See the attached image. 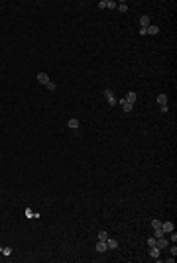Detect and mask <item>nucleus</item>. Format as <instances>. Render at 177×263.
<instances>
[{"mask_svg": "<svg viewBox=\"0 0 177 263\" xmlns=\"http://www.w3.org/2000/svg\"><path fill=\"white\" fill-rule=\"evenodd\" d=\"M104 96H106V100H108V104H110V106H114V104H116V98L112 96V92H110V90H104Z\"/></svg>", "mask_w": 177, "mask_h": 263, "instance_id": "obj_6", "label": "nucleus"}, {"mask_svg": "<svg viewBox=\"0 0 177 263\" xmlns=\"http://www.w3.org/2000/svg\"><path fill=\"white\" fill-rule=\"evenodd\" d=\"M155 246L160 247V249H165V247L169 246V241H167L165 236H163V238H157V240H155Z\"/></svg>", "mask_w": 177, "mask_h": 263, "instance_id": "obj_3", "label": "nucleus"}, {"mask_svg": "<svg viewBox=\"0 0 177 263\" xmlns=\"http://www.w3.org/2000/svg\"><path fill=\"white\" fill-rule=\"evenodd\" d=\"M146 241H148V246H149V247H152V246H155V238H154V236H152V238H148Z\"/></svg>", "mask_w": 177, "mask_h": 263, "instance_id": "obj_20", "label": "nucleus"}, {"mask_svg": "<svg viewBox=\"0 0 177 263\" xmlns=\"http://www.w3.org/2000/svg\"><path fill=\"white\" fill-rule=\"evenodd\" d=\"M106 246H108V249H116V247H118V240L108 238V240H106Z\"/></svg>", "mask_w": 177, "mask_h": 263, "instance_id": "obj_10", "label": "nucleus"}, {"mask_svg": "<svg viewBox=\"0 0 177 263\" xmlns=\"http://www.w3.org/2000/svg\"><path fill=\"white\" fill-rule=\"evenodd\" d=\"M163 236H165V234H163L161 228H154V238H155V240H157V238H163Z\"/></svg>", "mask_w": 177, "mask_h": 263, "instance_id": "obj_14", "label": "nucleus"}, {"mask_svg": "<svg viewBox=\"0 0 177 263\" xmlns=\"http://www.w3.org/2000/svg\"><path fill=\"white\" fill-rule=\"evenodd\" d=\"M157 104H160V106L167 104V96H165V94H157Z\"/></svg>", "mask_w": 177, "mask_h": 263, "instance_id": "obj_13", "label": "nucleus"}, {"mask_svg": "<svg viewBox=\"0 0 177 263\" xmlns=\"http://www.w3.org/2000/svg\"><path fill=\"white\" fill-rule=\"evenodd\" d=\"M67 126L71 128V130H79V120L77 118H71V120L67 122Z\"/></svg>", "mask_w": 177, "mask_h": 263, "instance_id": "obj_9", "label": "nucleus"}, {"mask_svg": "<svg viewBox=\"0 0 177 263\" xmlns=\"http://www.w3.org/2000/svg\"><path fill=\"white\" fill-rule=\"evenodd\" d=\"M45 87H47V90H55V82H47V85H45Z\"/></svg>", "mask_w": 177, "mask_h": 263, "instance_id": "obj_21", "label": "nucleus"}, {"mask_svg": "<svg viewBox=\"0 0 177 263\" xmlns=\"http://www.w3.org/2000/svg\"><path fill=\"white\" fill-rule=\"evenodd\" d=\"M0 253H4L6 257H8V255H12V247H2V249H0Z\"/></svg>", "mask_w": 177, "mask_h": 263, "instance_id": "obj_18", "label": "nucleus"}, {"mask_svg": "<svg viewBox=\"0 0 177 263\" xmlns=\"http://www.w3.org/2000/svg\"><path fill=\"white\" fill-rule=\"evenodd\" d=\"M136 98H138V94H136V92H128L124 100H126V102H130V104H134V102H136Z\"/></svg>", "mask_w": 177, "mask_h": 263, "instance_id": "obj_8", "label": "nucleus"}, {"mask_svg": "<svg viewBox=\"0 0 177 263\" xmlns=\"http://www.w3.org/2000/svg\"><path fill=\"white\" fill-rule=\"evenodd\" d=\"M116 6H118V2H114V0H106V8H110L112 10V8H116Z\"/></svg>", "mask_w": 177, "mask_h": 263, "instance_id": "obj_17", "label": "nucleus"}, {"mask_svg": "<svg viewBox=\"0 0 177 263\" xmlns=\"http://www.w3.org/2000/svg\"><path fill=\"white\" fill-rule=\"evenodd\" d=\"M149 24H152L149 22V16H142L140 18V27H148Z\"/></svg>", "mask_w": 177, "mask_h": 263, "instance_id": "obj_12", "label": "nucleus"}, {"mask_svg": "<svg viewBox=\"0 0 177 263\" xmlns=\"http://www.w3.org/2000/svg\"><path fill=\"white\" fill-rule=\"evenodd\" d=\"M161 230H163V234H171L173 232V222H161Z\"/></svg>", "mask_w": 177, "mask_h": 263, "instance_id": "obj_2", "label": "nucleus"}, {"mask_svg": "<svg viewBox=\"0 0 177 263\" xmlns=\"http://www.w3.org/2000/svg\"><path fill=\"white\" fill-rule=\"evenodd\" d=\"M38 81L41 82V85H47V82H49V77H47L45 73H38Z\"/></svg>", "mask_w": 177, "mask_h": 263, "instance_id": "obj_11", "label": "nucleus"}, {"mask_svg": "<svg viewBox=\"0 0 177 263\" xmlns=\"http://www.w3.org/2000/svg\"><path fill=\"white\" fill-rule=\"evenodd\" d=\"M160 251H161V249H160L157 246H152V247H149V257L160 259Z\"/></svg>", "mask_w": 177, "mask_h": 263, "instance_id": "obj_4", "label": "nucleus"}, {"mask_svg": "<svg viewBox=\"0 0 177 263\" xmlns=\"http://www.w3.org/2000/svg\"><path fill=\"white\" fill-rule=\"evenodd\" d=\"M169 251H171V255L175 257V255H177V247H175V246H171V247H169Z\"/></svg>", "mask_w": 177, "mask_h": 263, "instance_id": "obj_22", "label": "nucleus"}, {"mask_svg": "<svg viewBox=\"0 0 177 263\" xmlns=\"http://www.w3.org/2000/svg\"><path fill=\"white\" fill-rule=\"evenodd\" d=\"M120 106H122V110H124V112H130V110L134 108V104H130V102H126V100H124V98L120 100Z\"/></svg>", "mask_w": 177, "mask_h": 263, "instance_id": "obj_7", "label": "nucleus"}, {"mask_svg": "<svg viewBox=\"0 0 177 263\" xmlns=\"http://www.w3.org/2000/svg\"><path fill=\"white\" fill-rule=\"evenodd\" d=\"M106 249H108V246H106V241H96V251H99V253H104L106 251Z\"/></svg>", "mask_w": 177, "mask_h": 263, "instance_id": "obj_5", "label": "nucleus"}, {"mask_svg": "<svg viewBox=\"0 0 177 263\" xmlns=\"http://www.w3.org/2000/svg\"><path fill=\"white\" fill-rule=\"evenodd\" d=\"M108 238H110V236H108V232H104V230L99 232V240H100V241H106Z\"/></svg>", "mask_w": 177, "mask_h": 263, "instance_id": "obj_15", "label": "nucleus"}, {"mask_svg": "<svg viewBox=\"0 0 177 263\" xmlns=\"http://www.w3.org/2000/svg\"><path fill=\"white\" fill-rule=\"evenodd\" d=\"M152 228H161V222L160 220H152Z\"/></svg>", "mask_w": 177, "mask_h": 263, "instance_id": "obj_19", "label": "nucleus"}, {"mask_svg": "<svg viewBox=\"0 0 177 263\" xmlns=\"http://www.w3.org/2000/svg\"><path fill=\"white\" fill-rule=\"evenodd\" d=\"M99 8H106V0H100V2H99Z\"/></svg>", "mask_w": 177, "mask_h": 263, "instance_id": "obj_23", "label": "nucleus"}, {"mask_svg": "<svg viewBox=\"0 0 177 263\" xmlns=\"http://www.w3.org/2000/svg\"><path fill=\"white\" fill-rule=\"evenodd\" d=\"M120 12H128V6H126V2H118V6H116Z\"/></svg>", "mask_w": 177, "mask_h": 263, "instance_id": "obj_16", "label": "nucleus"}, {"mask_svg": "<svg viewBox=\"0 0 177 263\" xmlns=\"http://www.w3.org/2000/svg\"><path fill=\"white\" fill-rule=\"evenodd\" d=\"M146 33H148V35H157V33H160V27L154 26V24H149V26L146 27Z\"/></svg>", "mask_w": 177, "mask_h": 263, "instance_id": "obj_1", "label": "nucleus"}]
</instances>
